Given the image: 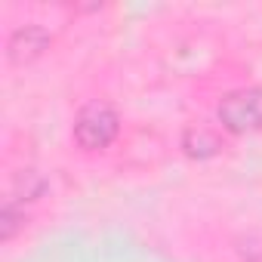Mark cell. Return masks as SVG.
<instances>
[{
    "mask_svg": "<svg viewBox=\"0 0 262 262\" xmlns=\"http://www.w3.org/2000/svg\"><path fill=\"white\" fill-rule=\"evenodd\" d=\"M120 129V120L114 114L111 105L105 102H90L80 108L77 120H74V139L80 148L86 151H99V148H108Z\"/></svg>",
    "mask_w": 262,
    "mask_h": 262,
    "instance_id": "1",
    "label": "cell"
},
{
    "mask_svg": "<svg viewBox=\"0 0 262 262\" xmlns=\"http://www.w3.org/2000/svg\"><path fill=\"white\" fill-rule=\"evenodd\" d=\"M219 120L228 133H256L262 129V90H234L219 102Z\"/></svg>",
    "mask_w": 262,
    "mask_h": 262,
    "instance_id": "2",
    "label": "cell"
},
{
    "mask_svg": "<svg viewBox=\"0 0 262 262\" xmlns=\"http://www.w3.org/2000/svg\"><path fill=\"white\" fill-rule=\"evenodd\" d=\"M47 43H50V34H47L40 25H25V28H19V31L10 37L7 56H10L13 65H25V62L37 59V56L47 50Z\"/></svg>",
    "mask_w": 262,
    "mask_h": 262,
    "instance_id": "3",
    "label": "cell"
},
{
    "mask_svg": "<svg viewBox=\"0 0 262 262\" xmlns=\"http://www.w3.org/2000/svg\"><path fill=\"white\" fill-rule=\"evenodd\" d=\"M182 148H185L191 158H213V155L222 148V142H219V136H216V133H210V129L198 126V129H185V136H182Z\"/></svg>",
    "mask_w": 262,
    "mask_h": 262,
    "instance_id": "4",
    "label": "cell"
}]
</instances>
